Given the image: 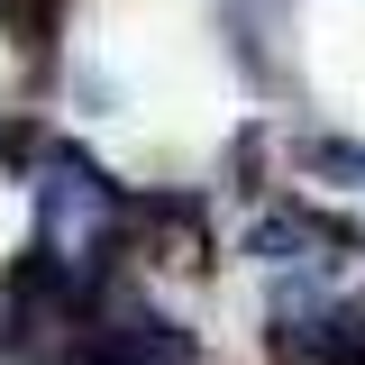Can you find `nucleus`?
<instances>
[{"mask_svg":"<svg viewBox=\"0 0 365 365\" xmlns=\"http://www.w3.org/2000/svg\"><path fill=\"white\" fill-rule=\"evenodd\" d=\"M283 338L302 365H365V302H292L283 292Z\"/></svg>","mask_w":365,"mask_h":365,"instance_id":"f257e3e1","label":"nucleus"}]
</instances>
